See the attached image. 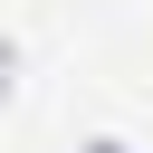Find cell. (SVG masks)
I'll use <instances>...</instances> for the list:
<instances>
[{
    "label": "cell",
    "mask_w": 153,
    "mask_h": 153,
    "mask_svg": "<svg viewBox=\"0 0 153 153\" xmlns=\"http://www.w3.org/2000/svg\"><path fill=\"white\" fill-rule=\"evenodd\" d=\"M86 153H134V143H115V134H105V143H86Z\"/></svg>",
    "instance_id": "6da1fadb"
}]
</instances>
